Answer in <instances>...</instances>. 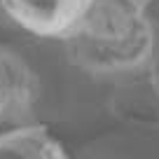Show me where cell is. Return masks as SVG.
Here are the masks:
<instances>
[{
    "label": "cell",
    "instance_id": "cell-1",
    "mask_svg": "<svg viewBox=\"0 0 159 159\" xmlns=\"http://www.w3.org/2000/svg\"><path fill=\"white\" fill-rule=\"evenodd\" d=\"M61 45L84 75L119 82L157 68L159 24L138 0H98Z\"/></svg>",
    "mask_w": 159,
    "mask_h": 159
},
{
    "label": "cell",
    "instance_id": "cell-2",
    "mask_svg": "<svg viewBox=\"0 0 159 159\" xmlns=\"http://www.w3.org/2000/svg\"><path fill=\"white\" fill-rule=\"evenodd\" d=\"M42 101V82L16 49L0 45V126L33 124Z\"/></svg>",
    "mask_w": 159,
    "mask_h": 159
},
{
    "label": "cell",
    "instance_id": "cell-3",
    "mask_svg": "<svg viewBox=\"0 0 159 159\" xmlns=\"http://www.w3.org/2000/svg\"><path fill=\"white\" fill-rule=\"evenodd\" d=\"M98 0H5L10 26L35 38L63 42Z\"/></svg>",
    "mask_w": 159,
    "mask_h": 159
},
{
    "label": "cell",
    "instance_id": "cell-4",
    "mask_svg": "<svg viewBox=\"0 0 159 159\" xmlns=\"http://www.w3.org/2000/svg\"><path fill=\"white\" fill-rule=\"evenodd\" d=\"M110 110L117 119L136 126H159V75L157 68L112 82Z\"/></svg>",
    "mask_w": 159,
    "mask_h": 159
},
{
    "label": "cell",
    "instance_id": "cell-5",
    "mask_svg": "<svg viewBox=\"0 0 159 159\" xmlns=\"http://www.w3.org/2000/svg\"><path fill=\"white\" fill-rule=\"evenodd\" d=\"M0 159H68L63 145L45 124L14 126L0 131Z\"/></svg>",
    "mask_w": 159,
    "mask_h": 159
},
{
    "label": "cell",
    "instance_id": "cell-6",
    "mask_svg": "<svg viewBox=\"0 0 159 159\" xmlns=\"http://www.w3.org/2000/svg\"><path fill=\"white\" fill-rule=\"evenodd\" d=\"M5 26H10V19L5 14V0H0V28H5Z\"/></svg>",
    "mask_w": 159,
    "mask_h": 159
}]
</instances>
